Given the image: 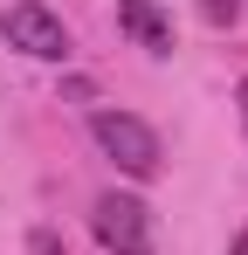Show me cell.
<instances>
[{"instance_id":"4","label":"cell","mask_w":248,"mask_h":255,"mask_svg":"<svg viewBox=\"0 0 248 255\" xmlns=\"http://www.w3.org/2000/svg\"><path fill=\"white\" fill-rule=\"evenodd\" d=\"M118 28H124L138 48H152V55H172V14H165L159 0H118Z\"/></svg>"},{"instance_id":"6","label":"cell","mask_w":248,"mask_h":255,"mask_svg":"<svg viewBox=\"0 0 248 255\" xmlns=\"http://www.w3.org/2000/svg\"><path fill=\"white\" fill-rule=\"evenodd\" d=\"M235 104H242V118H248V76H242V90H235Z\"/></svg>"},{"instance_id":"1","label":"cell","mask_w":248,"mask_h":255,"mask_svg":"<svg viewBox=\"0 0 248 255\" xmlns=\"http://www.w3.org/2000/svg\"><path fill=\"white\" fill-rule=\"evenodd\" d=\"M90 131H97V145H104L131 179H152V172H159V131L145 125V118H131V111H97Z\"/></svg>"},{"instance_id":"5","label":"cell","mask_w":248,"mask_h":255,"mask_svg":"<svg viewBox=\"0 0 248 255\" xmlns=\"http://www.w3.org/2000/svg\"><path fill=\"white\" fill-rule=\"evenodd\" d=\"M193 7H200L207 28H235V21H242V0H193Z\"/></svg>"},{"instance_id":"7","label":"cell","mask_w":248,"mask_h":255,"mask_svg":"<svg viewBox=\"0 0 248 255\" xmlns=\"http://www.w3.org/2000/svg\"><path fill=\"white\" fill-rule=\"evenodd\" d=\"M228 255H248V235H242V242H235V249H228Z\"/></svg>"},{"instance_id":"3","label":"cell","mask_w":248,"mask_h":255,"mask_svg":"<svg viewBox=\"0 0 248 255\" xmlns=\"http://www.w3.org/2000/svg\"><path fill=\"white\" fill-rule=\"evenodd\" d=\"M0 35L21 48V55H35V62H62V55H69V28H62L48 7H35V0L7 7V14H0Z\"/></svg>"},{"instance_id":"2","label":"cell","mask_w":248,"mask_h":255,"mask_svg":"<svg viewBox=\"0 0 248 255\" xmlns=\"http://www.w3.org/2000/svg\"><path fill=\"white\" fill-rule=\"evenodd\" d=\"M90 228H97V242L111 255H152V214H145L138 193H97Z\"/></svg>"}]
</instances>
